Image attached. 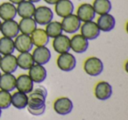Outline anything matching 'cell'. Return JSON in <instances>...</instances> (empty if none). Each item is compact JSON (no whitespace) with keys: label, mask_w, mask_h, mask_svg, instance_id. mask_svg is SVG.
<instances>
[{"label":"cell","mask_w":128,"mask_h":120,"mask_svg":"<svg viewBox=\"0 0 128 120\" xmlns=\"http://www.w3.org/2000/svg\"><path fill=\"white\" fill-rule=\"evenodd\" d=\"M28 96V111L34 116H40L46 110V97L48 91L42 86L32 90Z\"/></svg>","instance_id":"6da1fadb"},{"label":"cell","mask_w":128,"mask_h":120,"mask_svg":"<svg viewBox=\"0 0 128 120\" xmlns=\"http://www.w3.org/2000/svg\"><path fill=\"white\" fill-rule=\"evenodd\" d=\"M54 18V12L48 6H41L35 9L34 14V20L40 26H46L52 21Z\"/></svg>","instance_id":"7a4b0ae2"},{"label":"cell","mask_w":128,"mask_h":120,"mask_svg":"<svg viewBox=\"0 0 128 120\" xmlns=\"http://www.w3.org/2000/svg\"><path fill=\"white\" fill-rule=\"evenodd\" d=\"M84 69L90 76H98L103 72V62L98 57H90L84 62Z\"/></svg>","instance_id":"3957f363"},{"label":"cell","mask_w":128,"mask_h":120,"mask_svg":"<svg viewBox=\"0 0 128 120\" xmlns=\"http://www.w3.org/2000/svg\"><path fill=\"white\" fill-rule=\"evenodd\" d=\"M62 21L60 22L62 27V31L66 34H76L77 31H79L82 25V22L78 18V17L76 14H70L67 17L62 18Z\"/></svg>","instance_id":"277c9868"},{"label":"cell","mask_w":128,"mask_h":120,"mask_svg":"<svg viewBox=\"0 0 128 120\" xmlns=\"http://www.w3.org/2000/svg\"><path fill=\"white\" fill-rule=\"evenodd\" d=\"M57 66L62 71L70 72L72 71L76 66V57L70 53L60 54L57 58Z\"/></svg>","instance_id":"5b68a950"},{"label":"cell","mask_w":128,"mask_h":120,"mask_svg":"<svg viewBox=\"0 0 128 120\" xmlns=\"http://www.w3.org/2000/svg\"><path fill=\"white\" fill-rule=\"evenodd\" d=\"M81 35L84 36L88 40H96L100 35V32L98 25L94 21L84 22L80 27Z\"/></svg>","instance_id":"8992f818"},{"label":"cell","mask_w":128,"mask_h":120,"mask_svg":"<svg viewBox=\"0 0 128 120\" xmlns=\"http://www.w3.org/2000/svg\"><path fill=\"white\" fill-rule=\"evenodd\" d=\"M0 32H2L3 36L11 39H14L20 34L18 23L14 20H6L1 24Z\"/></svg>","instance_id":"52a82bcc"},{"label":"cell","mask_w":128,"mask_h":120,"mask_svg":"<svg viewBox=\"0 0 128 120\" xmlns=\"http://www.w3.org/2000/svg\"><path fill=\"white\" fill-rule=\"evenodd\" d=\"M54 110L59 115L65 116L73 110V102L68 97H60L54 102Z\"/></svg>","instance_id":"ba28073f"},{"label":"cell","mask_w":128,"mask_h":120,"mask_svg":"<svg viewBox=\"0 0 128 120\" xmlns=\"http://www.w3.org/2000/svg\"><path fill=\"white\" fill-rule=\"evenodd\" d=\"M14 46L15 49L20 53H26V52H30L32 49L34 44L32 42L30 35L21 34L15 38Z\"/></svg>","instance_id":"9c48e42d"},{"label":"cell","mask_w":128,"mask_h":120,"mask_svg":"<svg viewBox=\"0 0 128 120\" xmlns=\"http://www.w3.org/2000/svg\"><path fill=\"white\" fill-rule=\"evenodd\" d=\"M89 48V40L81 34H75L70 39V49L76 54H82Z\"/></svg>","instance_id":"30bf717a"},{"label":"cell","mask_w":128,"mask_h":120,"mask_svg":"<svg viewBox=\"0 0 128 120\" xmlns=\"http://www.w3.org/2000/svg\"><path fill=\"white\" fill-rule=\"evenodd\" d=\"M34 63L39 65H45L51 60V52L45 46H37L32 54Z\"/></svg>","instance_id":"8fae6325"},{"label":"cell","mask_w":128,"mask_h":120,"mask_svg":"<svg viewBox=\"0 0 128 120\" xmlns=\"http://www.w3.org/2000/svg\"><path fill=\"white\" fill-rule=\"evenodd\" d=\"M0 68L4 73L6 74H12L18 68L17 63V57L15 55L7 54L4 55L0 60Z\"/></svg>","instance_id":"7c38bea8"},{"label":"cell","mask_w":128,"mask_h":120,"mask_svg":"<svg viewBox=\"0 0 128 120\" xmlns=\"http://www.w3.org/2000/svg\"><path fill=\"white\" fill-rule=\"evenodd\" d=\"M75 6L71 0H59L54 4V11L57 16L64 18L74 12Z\"/></svg>","instance_id":"4fadbf2b"},{"label":"cell","mask_w":128,"mask_h":120,"mask_svg":"<svg viewBox=\"0 0 128 120\" xmlns=\"http://www.w3.org/2000/svg\"><path fill=\"white\" fill-rule=\"evenodd\" d=\"M76 15L81 22H89L93 21V20L96 17V12L92 7V4H82L78 7L76 12Z\"/></svg>","instance_id":"5bb4252c"},{"label":"cell","mask_w":128,"mask_h":120,"mask_svg":"<svg viewBox=\"0 0 128 120\" xmlns=\"http://www.w3.org/2000/svg\"><path fill=\"white\" fill-rule=\"evenodd\" d=\"M96 25H98L99 30L102 32H110L115 27L116 20L113 15L106 13V14L100 15L96 21Z\"/></svg>","instance_id":"9a60e30c"},{"label":"cell","mask_w":128,"mask_h":120,"mask_svg":"<svg viewBox=\"0 0 128 120\" xmlns=\"http://www.w3.org/2000/svg\"><path fill=\"white\" fill-rule=\"evenodd\" d=\"M95 96L101 101L109 99L112 95V87L107 82H99L95 87Z\"/></svg>","instance_id":"2e32d148"},{"label":"cell","mask_w":128,"mask_h":120,"mask_svg":"<svg viewBox=\"0 0 128 120\" xmlns=\"http://www.w3.org/2000/svg\"><path fill=\"white\" fill-rule=\"evenodd\" d=\"M53 48L58 54L68 53L70 50V39L67 35L60 34L54 39Z\"/></svg>","instance_id":"e0dca14e"},{"label":"cell","mask_w":128,"mask_h":120,"mask_svg":"<svg viewBox=\"0 0 128 120\" xmlns=\"http://www.w3.org/2000/svg\"><path fill=\"white\" fill-rule=\"evenodd\" d=\"M28 70V76H30V78L34 82L40 83L46 80L48 73H46V68L43 67V65L34 63Z\"/></svg>","instance_id":"ac0fdd59"},{"label":"cell","mask_w":128,"mask_h":120,"mask_svg":"<svg viewBox=\"0 0 128 120\" xmlns=\"http://www.w3.org/2000/svg\"><path fill=\"white\" fill-rule=\"evenodd\" d=\"M17 14L20 17L23 18H32L35 12V6L34 3L30 2L28 0H24L20 4H18L17 6Z\"/></svg>","instance_id":"d6986e66"},{"label":"cell","mask_w":128,"mask_h":120,"mask_svg":"<svg viewBox=\"0 0 128 120\" xmlns=\"http://www.w3.org/2000/svg\"><path fill=\"white\" fill-rule=\"evenodd\" d=\"M16 88L20 92L29 94L34 90V82L28 74H20L16 78Z\"/></svg>","instance_id":"ffe728a7"},{"label":"cell","mask_w":128,"mask_h":120,"mask_svg":"<svg viewBox=\"0 0 128 120\" xmlns=\"http://www.w3.org/2000/svg\"><path fill=\"white\" fill-rule=\"evenodd\" d=\"M34 46H45L49 42V37L46 34V31L41 28H36L30 35Z\"/></svg>","instance_id":"44dd1931"},{"label":"cell","mask_w":128,"mask_h":120,"mask_svg":"<svg viewBox=\"0 0 128 120\" xmlns=\"http://www.w3.org/2000/svg\"><path fill=\"white\" fill-rule=\"evenodd\" d=\"M17 8L11 2H6L0 4V18L4 21L14 20L17 16Z\"/></svg>","instance_id":"7402d4cb"},{"label":"cell","mask_w":128,"mask_h":120,"mask_svg":"<svg viewBox=\"0 0 128 120\" xmlns=\"http://www.w3.org/2000/svg\"><path fill=\"white\" fill-rule=\"evenodd\" d=\"M0 88L2 90L11 92L16 88V77L12 74H6L0 76Z\"/></svg>","instance_id":"603a6c76"},{"label":"cell","mask_w":128,"mask_h":120,"mask_svg":"<svg viewBox=\"0 0 128 120\" xmlns=\"http://www.w3.org/2000/svg\"><path fill=\"white\" fill-rule=\"evenodd\" d=\"M37 28V23L32 18H23L18 23L20 32L23 34L31 35L32 32Z\"/></svg>","instance_id":"cb8c5ba5"},{"label":"cell","mask_w":128,"mask_h":120,"mask_svg":"<svg viewBox=\"0 0 128 120\" xmlns=\"http://www.w3.org/2000/svg\"><path fill=\"white\" fill-rule=\"evenodd\" d=\"M27 104H28V96L26 93L18 91L12 95V104L16 109H25L27 106Z\"/></svg>","instance_id":"d4e9b609"},{"label":"cell","mask_w":128,"mask_h":120,"mask_svg":"<svg viewBox=\"0 0 128 120\" xmlns=\"http://www.w3.org/2000/svg\"><path fill=\"white\" fill-rule=\"evenodd\" d=\"M17 63H18V67L20 68L21 69L28 70L34 64L32 54H30L29 52L20 53L17 57Z\"/></svg>","instance_id":"484cf974"},{"label":"cell","mask_w":128,"mask_h":120,"mask_svg":"<svg viewBox=\"0 0 128 120\" xmlns=\"http://www.w3.org/2000/svg\"><path fill=\"white\" fill-rule=\"evenodd\" d=\"M92 7L96 14L100 16L110 12L112 10V3L110 0H94Z\"/></svg>","instance_id":"4316f807"},{"label":"cell","mask_w":128,"mask_h":120,"mask_svg":"<svg viewBox=\"0 0 128 120\" xmlns=\"http://www.w3.org/2000/svg\"><path fill=\"white\" fill-rule=\"evenodd\" d=\"M14 50V40L12 39L4 37V36L0 39V54H13Z\"/></svg>","instance_id":"83f0119b"},{"label":"cell","mask_w":128,"mask_h":120,"mask_svg":"<svg viewBox=\"0 0 128 120\" xmlns=\"http://www.w3.org/2000/svg\"><path fill=\"white\" fill-rule=\"evenodd\" d=\"M46 34L48 35L49 38L52 39H54L55 37L62 34V24L59 21H51L46 25Z\"/></svg>","instance_id":"f1b7e54d"},{"label":"cell","mask_w":128,"mask_h":120,"mask_svg":"<svg viewBox=\"0 0 128 120\" xmlns=\"http://www.w3.org/2000/svg\"><path fill=\"white\" fill-rule=\"evenodd\" d=\"M12 105V95L6 90H0V109H8Z\"/></svg>","instance_id":"f546056e"},{"label":"cell","mask_w":128,"mask_h":120,"mask_svg":"<svg viewBox=\"0 0 128 120\" xmlns=\"http://www.w3.org/2000/svg\"><path fill=\"white\" fill-rule=\"evenodd\" d=\"M45 2L46 3L48 4H50V6H54L59 0H44Z\"/></svg>","instance_id":"4dcf8cb0"},{"label":"cell","mask_w":128,"mask_h":120,"mask_svg":"<svg viewBox=\"0 0 128 120\" xmlns=\"http://www.w3.org/2000/svg\"><path fill=\"white\" fill-rule=\"evenodd\" d=\"M9 1L12 3V4H20V2L24 1V0H9Z\"/></svg>","instance_id":"1f68e13d"},{"label":"cell","mask_w":128,"mask_h":120,"mask_svg":"<svg viewBox=\"0 0 128 120\" xmlns=\"http://www.w3.org/2000/svg\"><path fill=\"white\" fill-rule=\"evenodd\" d=\"M28 1H30V2H32V3H39L40 0H28Z\"/></svg>","instance_id":"d6a6232c"},{"label":"cell","mask_w":128,"mask_h":120,"mask_svg":"<svg viewBox=\"0 0 128 120\" xmlns=\"http://www.w3.org/2000/svg\"><path fill=\"white\" fill-rule=\"evenodd\" d=\"M1 115H2V110L0 109V116H1Z\"/></svg>","instance_id":"836d02e7"},{"label":"cell","mask_w":128,"mask_h":120,"mask_svg":"<svg viewBox=\"0 0 128 120\" xmlns=\"http://www.w3.org/2000/svg\"><path fill=\"white\" fill-rule=\"evenodd\" d=\"M1 24H2V22H1V20H0V27H1Z\"/></svg>","instance_id":"e575fe53"},{"label":"cell","mask_w":128,"mask_h":120,"mask_svg":"<svg viewBox=\"0 0 128 120\" xmlns=\"http://www.w3.org/2000/svg\"><path fill=\"white\" fill-rule=\"evenodd\" d=\"M1 58H2V56H1V54H0V60H1Z\"/></svg>","instance_id":"d590c367"},{"label":"cell","mask_w":128,"mask_h":120,"mask_svg":"<svg viewBox=\"0 0 128 120\" xmlns=\"http://www.w3.org/2000/svg\"><path fill=\"white\" fill-rule=\"evenodd\" d=\"M0 76H1V72H0Z\"/></svg>","instance_id":"8d00e7d4"}]
</instances>
